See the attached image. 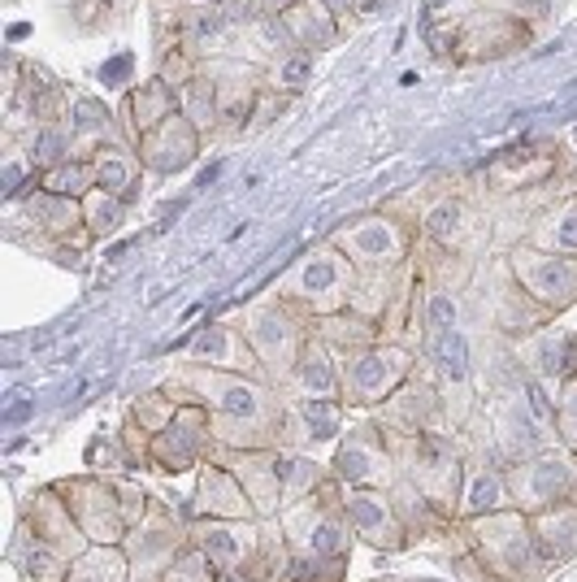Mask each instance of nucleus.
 <instances>
[{"label":"nucleus","mask_w":577,"mask_h":582,"mask_svg":"<svg viewBox=\"0 0 577 582\" xmlns=\"http://www.w3.org/2000/svg\"><path fill=\"white\" fill-rule=\"evenodd\" d=\"M434 352H438L443 369H452V378L465 374V339H460L456 330H443V335H438V344H434Z\"/></svg>","instance_id":"1"},{"label":"nucleus","mask_w":577,"mask_h":582,"mask_svg":"<svg viewBox=\"0 0 577 582\" xmlns=\"http://www.w3.org/2000/svg\"><path fill=\"white\" fill-rule=\"evenodd\" d=\"M130 70V57H118V61H109L105 66V83H118V78Z\"/></svg>","instance_id":"3"},{"label":"nucleus","mask_w":577,"mask_h":582,"mask_svg":"<svg viewBox=\"0 0 577 582\" xmlns=\"http://www.w3.org/2000/svg\"><path fill=\"white\" fill-rule=\"evenodd\" d=\"M525 396H530V404H534V413H538V417H547V400H542V391H538V387H530Z\"/></svg>","instance_id":"4"},{"label":"nucleus","mask_w":577,"mask_h":582,"mask_svg":"<svg viewBox=\"0 0 577 582\" xmlns=\"http://www.w3.org/2000/svg\"><path fill=\"white\" fill-rule=\"evenodd\" d=\"M430 317H434V326H438V330H452V317H456V309H452L447 300H434V304H430Z\"/></svg>","instance_id":"2"},{"label":"nucleus","mask_w":577,"mask_h":582,"mask_svg":"<svg viewBox=\"0 0 577 582\" xmlns=\"http://www.w3.org/2000/svg\"><path fill=\"white\" fill-rule=\"evenodd\" d=\"M304 74H308V61H295V66H287V83H300Z\"/></svg>","instance_id":"5"}]
</instances>
